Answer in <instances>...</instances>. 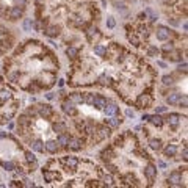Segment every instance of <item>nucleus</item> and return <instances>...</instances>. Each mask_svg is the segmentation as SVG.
<instances>
[{
  "label": "nucleus",
  "mask_w": 188,
  "mask_h": 188,
  "mask_svg": "<svg viewBox=\"0 0 188 188\" xmlns=\"http://www.w3.org/2000/svg\"><path fill=\"white\" fill-rule=\"evenodd\" d=\"M162 97L169 107H177L185 111L188 99H187V64L184 68L173 71L171 74L165 75L158 88Z\"/></svg>",
  "instance_id": "obj_11"
},
{
  "label": "nucleus",
  "mask_w": 188,
  "mask_h": 188,
  "mask_svg": "<svg viewBox=\"0 0 188 188\" xmlns=\"http://www.w3.org/2000/svg\"><path fill=\"white\" fill-rule=\"evenodd\" d=\"M42 179L50 187L60 188H105L114 187V180L103 166L77 155L50 158L41 168Z\"/></svg>",
  "instance_id": "obj_9"
},
{
  "label": "nucleus",
  "mask_w": 188,
  "mask_h": 188,
  "mask_svg": "<svg viewBox=\"0 0 188 188\" xmlns=\"http://www.w3.org/2000/svg\"><path fill=\"white\" fill-rule=\"evenodd\" d=\"M16 133L30 151L41 155L53 157L86 149L64 114L44 102L31 103L19 113Z\"/></svg>",
  "instance_id": "obj_4"
},
{
  "label": "nucleus",
  "mask_w": 188,
  "mask_h": 188,
  "mask_svg": "<svg viewBox=\"0 0 188 188\" xmlns=\"http://www.w3.org/2000/svg\"><path fill=\"white\" fill-rule=\"evenodd\" d=\"M30 0H0V19L8 24H16L24 19Z\"/></svg>",
  "instance_id": "obj_13"
},
{
  "label": "nucleus",
  "mask_w": 188,
  "mask_h": 188,
  "mask_svg": "<svg viewBox=\"0 0 188 188\" xmlns=\"http://www.w3.org/2000/svg\"><path fill=\"white\" fill-rule=\"evenodd\" d=\"M160 11L168 20L179 25L187 19V0H160Z\"/></svg>",
  "instance_id": "obj_14"
},
{
  "label": "nucleus",
  "mask_w": 188,
  "mask_h": 188,
  "mask_svg": "<svg viewBox=\"0 0 188 188\" xmlns=\"http://www.w3.org/2000/svg\"><path fill=\"white\" fill-rule=\"evenodd\" d=\"M99 160L119 187L144 188L157 182V162L132 130L116 135L101 151Z\"/></svg>",
  "instance_id": "obj_6"
},
{
  "label": "nucleus",
  "mask_w": 188,
  "mask_h": 188,
  "mask_svg": "<svg viewBox=\"0 0 188 188\" xmlns=\"http://www.w3.org/2000/svg\"><path fill=\"white\" fill-rule=\"evenodd\" d=\"M129 44L147 58L168 63H182L187 58V33L158 22L155 13L147 8L124 24Z\"/></svg>",
  "instance_id": "obj_7"
},
{
  "label": "nucleus",
  "mask_w": 188,
  "mask_h": 188,
  "mask_svg": "<svg viewBox=\"0 0 188 188\" xmlns=\"http://www.w3.org/2000/svg\"><path fill=\"white\" fill-rule=\"evenodd\" d=\"M58 103L71 127L85 141L86 149L110 140L124 124V114L119 103L113 97L97 91L82 90L61 93Z\"/></svg>",
  "instance_id": "obj_3"
},
{
  "label": "nucleus",
  "mask_w": 188,
  "mask_h": 188,
  "mask_svg": "<svg viewBox=\"0 0 188 188\" xmlns=\"http://www.w3.org/2000/svg\"><path fill=\"white\" fill-rule=\"evenodd\" d=\"M33 7L38 30L66 47L103 35L97 0H33Z\"/></svg>",
  "instance_id": "obj_2"
},
{
  "label": "nucleus",
  "mask_w": 188,
  "mask_h": 188,
  "mask_svg": "<svg viewBox=\"0 0 188 188\" xmlns=\"http://www.w3.org/2000/svg\"><path fill=\"white\" fill-rule=\"evenodd\" d=\"M16 39L17 38H16L14 31L7 24L0 22V57H3V55H7L8 52L13 50Z\"/></svg>",
  "instance_id": "obj_15"
},
{
  "label": "nucleus",
  "mask_w": 188,
  "mask_h": 188,
  "mask_svg": "<svg viewBox=\"0 0 188 188\" xmlns=\"http://www.w3.org/2000/svg\"><path fill=\"white\" fill-rule=\"evenodd\" d=\"M149 149L169 163H187L188 121L182 113L147 116L141 127Z\"/></svg>",
  "instance_id": "obj_8"
},
{
  "label": "nucleus",
  "mask_w": 188,
  "mask_h": 188,
  "mask_svg": "<svg viewBox=\"0 0 188 188\" xmlns=\"http://www.w3.org/2000/svg\"><path fill=\"white\" fill-rule=\"evenodd\" d=\"M69 60L66 83L71 88H105L129 107L152 108L157 71L144 57L105 36L66 47Z\"/></svg>",
  "instance_id": "obj_1"
},
{
  "label": "nucleus",
  "mask_w": 188,
  "mask_h": 188,
  "mask_svg": "<svg viewBox=\"0 0 188 188\" xmlns=\"http://www.w3.org/2000/svg\"><path fill=\"white\" fill-rule=\"evenodd\" d=\"M110 3L113 5V7H116V8H127V7H130L132 3H135L136 0H108Z\"/></svg>",
  "instance_id": "obj_17"
},
{
  "label": "nucleus",
  "mask_w": 188,
  "mask_h": 188,
  "mask_svg": "<svg viewBox=\"0 0 188 188\" xmlns=\"http://www.w3.org/2000/svg\"><path fill=\"white\" fill-rule=\"evenodd\" d=\"M0 166L9 173L27 176L38 169V158L19 138L0 132Z\"/></svg>",
  "instance_id": "obj_10"
},
{
  "label": "nucleus",
  "mask_w": 188,
  "mask_h": 188,
  "mask_svg": "<svg viewBox=\"0 0 188 188\" xmlns=\"http://www.w3.org/2000/svg\"><path fill=\"white\" fill-rule=\"evenodd\" d=\"M20 99L16 88L0 75V127L9 122L19 111Z\"/></svg>",
  "instance_id": "obj_12"
},
{
  "label": "nucleus",
  "mask_w": 188,
  "mask_h": 188,
  "mask_svg": "<svg viewBox=\"0 0 188 188\" xmlns=\"http://www.w3.org/2000/svg\"><path fill=\"white\" fill-rule=\"evenodd\" d=\"M166 185L168 187H182V188H187V165L171 171L169 176L166 177Z\"/></svg>",
  "instance_id": "obj_16"
},
{
  "label": "nucleus",
  "mask_w": 188,
  "mask_h": 188,
  "mask_svg": "<svg viewBox=\"0 0 188 188\" xmlns=\"http://www.w3.org/2000/svg\"><path fill=\"white\" fill-rule=\"evenodd\" d=\"M3 74L16 90L41 94L52 90L58 80V57L46 42L25 39L3 61Z\"/></svg>",
  "instance_id": "obj_5"
}]
</instances>
